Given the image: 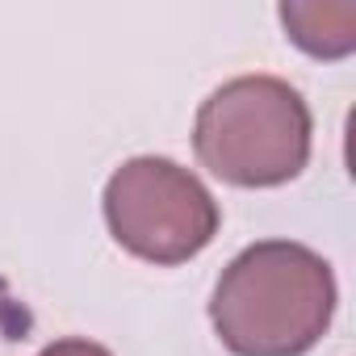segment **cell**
Here are the masks:
<instances>
[{
  "label": "cell",
  "instance_id": "6",
  "mask_svg": "<svg viewBox=\"0 0 356 356\" xmlns=\"http://www.w3.org/2000/svg\"><path fill=\"white\" fill-rule=\"evenodd\" d=\"M0 331H17V302L9 298V281L0 277Z\"/></svg>",
  "mask_w": 356,
  "mask_h": 356
},
{
  "label": "cell",
  "instance_id": "3",
  "mask_svg": "<svg viewBox=\"0 0 356 356\" xmlns=\"http://www.w3.org/2000/svg\"><path fill=\"white\" fill-rule=\"evenodd\" d=\"M105 227L130 256L172 268L202 256L218 227L222 210L214 193L189 168L163 155L126 159L105 185Z\"/></svg>",
  "mask_w": 356,
  "mask_h": 356
},
{
  "label": "cell",
  "instance_id": "2",
  "mask_svg": "<svg viewBox=\"0 0 356 356\" xmlns=\"http://www.w3.org/2000/svg\"><path fill=\"white\" fill-rule=\"evenodd\" d=\"M310 105L281 76H239L214 88L193 122L202 168L235 189H277L310 163Z\"/></svg>",
  "mask_w": 356,
  "mask_h": 356
},
{
  "label": "cell",
  "instance_id": "5",
  "mask_svg": "<svg viewBox=\"0 0 356 356\" xmlns=\"http://www.w3.org/2000/svg\"><path fill=\"white\" fill-rule=\"evenodd\" d=\"M38 356H113L105 343H92V339H80V335H72V339H55V343H47Z\"/></svg>",
  "mask_w": 356,
  "mask_h": 356
},
{
  "label": "cell",
  "instance_id": "1",
  "mask_svg": "<svg viewBox=\"0 0 356 356\" xmlns=\"http://www.w3.org/2000/svg\"><path fill=\"white\" fill-rule=\"evenodd\" d=\"M331 264L293 239L243 248L210 293L214 335L231 356H306L335 314Z\"/></svg>",
  "mask_w": 356,
  "mask_h": 356
},
{
  "label": "cell",
  "instance_id": "4",
  "mask_svg": "<svg viewBox=\"0 0 356 356\" xmlns=\"http://www.w3.org/2000/svg\"><path fill=\"white\" fill-rule=\"evenodd\" d=\"M277 17L285 26V38L310 59H343L356 51L352 0H285Z\"/></svg>",
  "mask_w": 356,
  "mask_h": 356
}]
</instances>
